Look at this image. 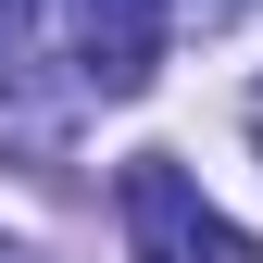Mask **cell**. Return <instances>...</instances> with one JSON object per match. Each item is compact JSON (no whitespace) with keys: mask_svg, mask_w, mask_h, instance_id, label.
I'll use <instances>...</instances> for the list:
<instances>
[{"mask_svg":"<svg viewBox=\"0 0 263 263\" xmlns=\"http://www.w3.org/2000/svg\"><path fill=\"white\" fill-rule=\"evenodd\" d=\"M163 63V0H76V76L101 101H138Z\"/></svg>","mask_w":263,"mask_h":263,"instance_id":"cell-2","label":"cell"},{"mask_svg":"<svg viewBox=\"0 0 263 263\" xmlns=\"http://www.w3.org/2000/svg\"><path fill=\"white\" fill-rule=\"evenodd\" d=\"M113 213H125V251L138 263H263V238L226 226L201 188H188V163H163V151H138L113 176Z\"/></svg>","mask_w":263,"mask_h":263,"instance_id":"cell-1","label":"cell"},{"mask_svg":"<svg viewBox=\"0 0 263 263\" xmlns=\"http://www.w3.org/2000/svg\"><path fill=\"white\" fill-rule=\"evenodd\" d=\"M0 263H25V251H13V238H0Z\"/></svg>","mask_w":263,"mask_h":263,"instance_id":"cell-4","label":"cell"},{"mask_svg":"<svg viewBox=\"0 0 263 263\" xmlns=\"http://www.w3.org/2000/svg\"><path fill=\"white\" fill-rule=\"evenodd\" d=\"M13 50H25V0H0V76H13Z\"/></svg>","mask_w":263,"mask_h":263,"instance_id":"cell-3","label":"cell"}]
</instances>
